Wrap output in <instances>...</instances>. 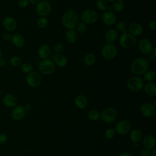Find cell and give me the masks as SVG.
Returning <instances> with one entry per match:
<instances>
[{
  "mask_svg": "<svg viewBox=\"0 0 156 156\" xmlns=\"http://www.w3.org/2000/svg\"><path fill=\"white\" fill-rule=\"evenodd\" d=\"M11 40L13 45L18 48H22L25 43L24 37L20 34H15L12 35Z\"/></svg>",
  "mask_w": 156,
  "mask_h": 156,
  "instance_id": "cell-23",
  "label": "cell"
},
{
  "mask_svg": "<svg viewBox=\"0 0 156 156\" xmlns=\"http://www.w3.org/2000/svg\"><path fill=\"white\" fill-rule=\"evenodd\" d=\"M51 9L52 6L50 2L47 0H43L36 5L35 11L41 17H46L51 13Z\"/></svg>",
  "mask_w": 156,
  "mask_h": 156,
  "instance_id": "cell-7",
  "label": "cell"
},
{
  "mask_svg": "<svg viewBox=\"0 0 156 156\" xmlns=\"http://www.w3.org/2000/svg\"><path fill=\"white\" fill-rule=\"evenodd\" d=\"M78 22V15L73 10H66L62 18V23L63 27L67 29H74L77 26Z\"/></svg>",
  "mask_w": 156,
  "mask_h": 156,
  "instance_id": "cell-2",
  "label": "cell"
},
{
  "mask_svg": "<svg viewBox=\"0 0 156 156\" xmlns=\"http://www.w3.org/2000/svg\"><path fill=\"white\" fill-rule=\"evenodd\" d=\"M124 8V4L122 0H115L113 2L112 5V9L113 10L119 13L121 12Z\"/></svg>",
  "mask_w": 156,
  "mask_h": 156,
  "instance_id": "cell-30",
  "label": "cell"
},
{
  "mask_svg": "<svg viewBox=\"0 0 156 156\" xmlns=\"http://www.w3.org/2000/svg\"><path fill=\"white\" fill-rule=\"evenodd\" d=\"M26 111L24 107L21 105H16L13 107L12 112V118L16 121H20L26 115Z\"/></svg>",
  "mask_w": 156,
  "mask_h": 156,
  "instance_id": "cell-16",
  "label": "cell"
},
{
  "mask_svg": "<svg viewBox=\"0 0 156 156\" xmlns=\"http://www.w3.org/2000/svg\"><path fill=\"white\" fill-rule=\"evenodd\" d=\"M80 17L82 22L86 24H91L94 23L98 20V14L95 10L88 9L82 12Z\"/></svg>",
  "mask_w": 156,
  "mask_h": 156,
  "instance_id": "cell-6",
  "label": "cell"
},
{
  "mask_svg": "<svg viewBox=\"0 0 156 156\" xmlns=\"http://www.w3.org/2000/svg\"><path fill=\"white\" fill-rule=\"evenodd\" d=\"M151 54H152V55L154 57H156V48L155 47H153L152 51H151Z\"/></svg>",
  "mask_w": 156,
  "mask_h": 156,
  "instance_id": "cell-49",
  "label": "cell"
},
{
  "mask_svg": "<svg viewBox=\"0 0 156 156\" xmlns=\"http://www.w3.org/2000/svg\"><path fill=\"white\" fill-rule=\"evenodd\" d=\"M118 116V113L114 108L109 107L104 109L101 114V118L105 123H112L115 121Z\"/></svg>",
  "mask_w": 156,
  "mask_h": 156,
  "instance_id": "cell-9",
  "label": "cell"
},
{
  "mask_svg": "<svg viewBox=\"0 0 156 156\" xmlns=\"http://www.w3.org/2000/svg\"><path fill=\"white\" fill-rule=\"evenodd\" d=\"M87 116H88V119H90L91 121H96L101 118L100 113L99 112L98 110H95V109H93V110H90L88 113Z\"/></svg>",
  "mask_w": 156,
  "mask_h": 156,
  "instance_id": "cell-31",
  "label": "cell"
},
{
  "mask_svg": "<svg viewBox=\"0 0 156 156\" xmlns=\"http://www.w3.org/2000/svg\"><path fill=\"white\" fill-rule=\"evenodd\" d=\"M63 45L60 43H56L54 46V49L57 54H61L62 52L63 51Z\"/></svg>",
  "mask_w": 156,
  "mask_h": 156,
  "instance_id": "cell-39",
  "label": "cell"
},
{
  "mask_svg": "<svg viewBox=\"0 0 156 156\" xmlns=\"http://www.w3.org/2000/svg\"><path fill=\"white\" fill-rule=\"evenodd\" d=\"M6 65V60L5 58H2V57L0 58V66L4 67Z\"/></svg>",
  "mask_w": 156,
  "mask_h": 156,
  "instance_id": "cell-45",
  "label": "cell"
},
{
  "mask_svg": "<svg viewBox=\"0 0 156 156\" xmlns=\"http://www.w3.org/2000/svg\"><path fill=\"white\" fill-rule=\"evenodd\" d=\"M93 1H97L98 0H93Z\"/></svg>",
  "mask_w": 156,
  "mask_h": 156,
  "instance_id": "cell-54",
  "label": "cell"
},
{
  "mask_svg": "<svg viewBox=\"0 0 156 156\" xmlns=\"http://www.w3.org/2000/svg\"><path fill=\"white\" fill-rule=\"evenodd\" d=\"M118 37V33L116 30L114 29H108L105 34V39L107 43H113L115 42Z\"/></svg>",
  "mask_w": 156,
  "mask_h": 156,
  "instance_id": "cell-20",
  "label": "cell"
},
{
  "mask_svg": "<svg viewBox=\"0 0 156 156\" xmlns=\"http://www.w3.org/2000/svg\"><path fill=\"white\" fill-rule=\"evenodd\" d=\"M115 133L116 132L115 130V129L108 128L105 132V136L107 139L110 140L114 138V136H115Z\"/></svg>",
  "mask_w": 156,
  "mask_h": 156,
  "instance_id": "cell-38",
  "label": "cell"
},
{
  "mask_svg": "<svg viewBox=\"0 0 156 156\" xmlns=\"http://www.w3.org/2000/svg\"><path fill=\"white\" fill-rule=\"evenodd\" d=\"M74 103L79 109H84L88 105V101L85 96L82 94L77 96L74 100Z\"/></svg>",
  "mask_w": 156,
  "mask_h": 156,
  "instance_id": "cell-22",
  "label": "cell"
},
{
  "mask_svg": "<svg viewBox=\"0 0 156 156\" xmlns=\"http://www.w3.org/2000/svg\"><path fill=\"white\" fill-rule=\"evenodd\" d=\"M156 78V74L155 72L153 70L147 71L143 74V80L146 81V82H153Z\"/></svg>",
  "mask_w": 156,
  "mask_h": 156,
  "instance_id": "cell-28",
  "label": "cell"
},
{
  "mask_svg": "<svg viewBox=\"0 0 156 156\" xmlns=\"http://www.w3.org/2000/svg\"><path fill=\"white\" fill-rule=\"evenodd\" d=\"M119 43L121 46L125 49H130L135 46L136 43L135 37L129 33L122 34L119 38Z\"/></svg>",
  "mask_w": 156,
  "mask_h": 156,
  "instance_id": "cell-5",
  "label": "cell"
},
{
  "mask_svg": "<svg viewBox=\"0 0 156 156\" xmlns=\"http://www.w3.org/2000/svg\"><path fill=\"white\" fill-rule=\"evenodd\" d=\"M140 112L144 117H151L155 113V107L153 105V104L149 102H146L140 105Z\"/></svg>",
  "mask_w": 156,
  "mask_h": 156,
  "instance_id": "cell-12",
  "label": "cell"
},
{
  "mask_svg": "<svg viewBox=\"0 0 156 156\" xmlns=\"http://www.w3.org/2000/svg\"><path fill=\"white\" fill-rule=\"evenodd\" d=\"M151 151V156H156V149L154 148Z\"/></svg>",
  "mask_w": 156,
  "mask_h": 156,
  "instance_id": "cell-50",
  "label": "cell"
},
{
  "mask_svg": "<svg viewBox=\"0 0 156 156\" xmlns=\"http://www.w3.org/2000/svg\"><path fill=\"white\" fill-rule=\"evenodd\" d=\"M39 71L44 75L52 74L55 69V65L53 60L46 58L42 60L38 65Z\"/></svg>",
  "mask_w": 156,
  "mask_h": 156,
  "instance_id": "cell-3",
  "label": "cell"
},
{
  "mask_svg": "<svg viewBox=\"0 0 156 156\" xmlns=\"http://www.w3.org/2000/svg\"><path fill=\"white\" fill-rule=\"evenodd\" d=\"M138 49L140 51L145 55H147L151 53L153 46L152 43L146 38H143L140 40L138 44Z\"/></svg>",
  "mask_w": 156,
  "mask_h": 156,
  "instance_id": "cell-13",
  "label": "cell"
},
{
  "mask_svg": "<svg viewBox=\"0 0 156 156\" xmlns=\"http://www.w3.org/2000/svg\"><path fill=\"white\" fill-rule=\"evenodd\" d=\"M105 1H106L107 2H113L115 0H105Z\"/></svg>",
  "mask_w": 156,
  "mask_h": 156,
  "instance_id": "cell-52",
  "label": "cell"
},
{
  "mask_svg": "<svg viewBox=\"0 0 156 156\" xmlns=\"http://www.w3.org/2000/svg\"><path fill=\"white\" fill-rule=\"evenodd\" d=\"M2 102L6 107L12 108L16 106L18 100L16 96H15L14 95L11 94H7L2 98Z\"/></svg>",
  "mask_w": 156,
  "mask_h": 156,
  "instance_id": "cell-19",
  "label": "cell"
},
{
  "mask_svg": "<svg viewBox=\"0 0 156 156\" xmlns=\"http://www.w3.org/2000/svg\"><path fill=\"white\" fill-rule=\"evenodd\" d=\"M2 25L5 29L7 31H13L16 29L17 23L14 18L10 16H8L4 18Z\"/></svg>",
  "mask_w": 156,
  "mask_h": 156,
  "instance_id": "cell-15",
  "label": "cell"
},
{
  "mask_svg": "<svg viewBox=\"0 0 156 156\" xmlns=\"http://www.w3.org/2000/svg\"><path fill=\"white\" fill-rule=\"evenodd\" d=\"M76 27H77V30L78 33H79L80 34H83L85 33V32L87 30V24L83 22L78 23Z\"/></svg>",
  "mask_w": 156,
  "mask_h": 156,
  "instance_id": "cell-37",
  "label": "cell"
},
{
  "mask_svg": "<svg viewBox=\"0 0 156 156\" xmlns=\"http://www.w3.org/2000/svg\"><path fill=\"white\" fill-rule=\"evenodd\" d=\"M96 61V57L94 54L88 53L86 54L83 58V62L86 66H90L93 65Z\"/></svg>",
  "mask_w": 156,
  "mask_h": 156,
  "instance_id": "cell-29",
  "label": "cell"
},
{
  "mask_svg": "<svg viewBox=\"0 0 156 156\" xmlns=\"http://www.w3.org/2000/svg\"><path fill=\"white\" fill-rule=\"evenodd\" d=\"M127 87L132 91H139L144 87V80L140 76H132L127 80Z\"/></svg>",
  "mask_w": 156,
  "mask_h": 156,
  "instance_id": "cell-4",
  "label": "cell"
},
{
  "mask_svg": "<svg viewBox=\"0 0 156 156\" xmlns=\"http://www.w3.org/2000/svg\"><path fill=\"white\" fill-rule=\"evenodd\" d=\"M140 156H151V151L147 149H143L140 152Z\"/></svg>",
  "mask_w": 156,
  "mask_h": 156,
  "instance_id": "cell-41",
  "label": "cell"
},
{
  "mask_svg": "<svg viewBox=\"0 0 156 156\" xmlns=\"http://www.w3.org/2000/svg\"><path fill=\"white\" fill-rule=\"evenodd\" d=\"M21 69L23 73L28 74V73L33 71L34 68L31 64H30L29 63H24L21 65Z\"/></svg>",
  "mask_w": 156,
  "mask_h": 156,
  "instance_id": "cell-34",
  "label": "cell"
},
{
  "mask_svg": "<svg viewBox=\"0 0 156 156\" xmlns=\"http://www.w3.org/2000/svg\"><path fill=\"white\" fill-rule=\"evenodd\" d=\"M7 139H8V137H7V135H5L4 133L1 134L0 135V144L5 143L7 141Z\"/></svg>",
  "mask_w": 156,
  "mask_h": 156,
  "instance_id": "cell-43",
  "label": "cell"
},
{
  "mask_svg": "<svg viewBox=\"0 0 156 156\" xmlns=\"http://www.w3.org/2000/svg\"><path fill=\"white\" fill-rule=\"evenodd\" d=\"M117 48L113 43H107L101 51L102 56L106 60L113 59L117 55Z\"/></svg>",
  "mask_w": 156,
  "mask_h": 156,
  "instance_id": "cell-8",
  "label": "cell"
},
{
  "mask_svg": "<svg viewBox=\"0 0 156 156\" xmlns=\"http://www.w3.org/2000/svg\"><path fill=\"white\" fill-rule=\"evenodd\" d=\"M24 110H25L26 112H29L32 109V105L29 104H27L24 105Z\"/></svg>",
  "mask_w": 156,
  "mask_h": 156,
  "instance_id": "cell-46",
  "label": "cell"
},
{
  "mask_svg": "<svg viewBox=\"0 0 156 156\" xmlns=\"http://www.w3.org/2000/svg\"><path fill=\"white\" fill-rule=\"evenodd\" d=\"M116 28L118 31L121 32L122 34L127 32L126 29V23L122 21H119L117 23L116 25Z\"/></svg>",
  "mask_w": 156,
  "mask_h": 156,
  "instance_id": "cell-35",
  "label": "cell"
},
{
  "mask_svg": "<svg viewBox=\"0 0 156 156\" xmlns=\"http://www.w3.org/2000/svg\"><path fill=\"white\" fill-rule=\"evenodd\" d=\"M54 62L55 65L60 68H63L66 66L68 64L67 58L62 54H57L54 57Z\"/></svg>",
  "mask_w": 156,
  "mask_h": 156,
  "instance_id": "cell-21",
  "label": "cell"
},
{
  "mask_svg": "<svg viewBox=\"0 0 156 156\" xmlns=\"http://www.w3.org/2000/svg\"><path fill=\"white\" fill-rule=\"evenodd\" d=\"M149 28L152 30H155L156 29V21L155 20H152L149 22Z\"/></svg>",
  "mask_w": 156,
  "mask_h": 156,
  "instance_id": "cell-42",
  "label": "cell"
},
{
  "mask_svg": "<svg viewBox=\"0 0 156 156\" xmlns=\"http://www.w3.org/2000/svg\"><path fill=\"white\" fill-rule=\"evenodd\" d=\"M65 38L68 43H74L77 40V32L74 29H68L65 34Z\"/></svg>",
  "mask_w": 156,
  "mask_h": 156,
  "instance_id": "cell-27",
  "label": "cell"
},
{
  "mask_svg": "<svg viewBox=\"0 0 156 156\" xmlns=\"http://www.w3.org/2000/svg\"><path fill=\"white\" fill-rule=\"evenodd\" d=\"M102 22L107 26L113 25L116 21V18L115 15L110 10H107L104 12L102 15Z\"/></svg>",
  "mask_w": 156,
  "mask_h": 156,
  "instance_id": "cell-14",
  "label": "cell"
},
{
  "mask_svg": "<svg viewBox=\"0 0 156 156\" xmlns=\"http://www.w3.org/2000/svg\"><path fill=\"white\" fill-rule=\"evenodd\" d=\"M1 91H0V96H1Z\"/></svg>",
  "mask_w": 156,
  "mask_h": 156,
  "instance_id": "cell-53",
  "label": "cell"
},
{
  "mask_svg": "<svg viewBox=\"0 0 156 156\" xmlns=\"http://www.w3.org/2000/svg\"><path fill=\"white\" fill-rule=\"evenodd\" d=\"M12 35L9 33V32H5L2 35V38L4 40H6V41H8V40H11L12 38Z\"/></svg>",
  "mask_w": 156,
  "mask_h": 156,
  "instance_id": "cell-44",
  "label": "cell"
},
{
  "mask_svg": "<svg viewBox=\"0 0 156 156\" xmlns=\"http://www.w3.org/2000/svg\"><path fill=\"white\" fill-rule=\"evenodd\" d=\"M144 91L147 95L154 96L156 95V85L154 82H147L143 87Z\"/></svg>",
  "mask_w": 156,
  "mask_h": 156,
  "instance_id": "cell-26",
  "label": "cell"
},
{
  "mask_svg": "<svg viewBox=\"0 0 156 156\" xmlns=\"http://www.w3.org/2000/svg\"><path fill=\"white\" fill-rule=\"evenodd\" d=\"M149 62L147 60L143 57L135 58L130 66L131 72L135 76L143 75L149 69Z\"/></svg>",
  "mask_w": 156,
  "mask_h": 156,
  "instance_id": "cell-1",
  "label": "cell"
},
{
  "mask_svg": "<svg viewBox=\"0 0 156 156\" xmlns=\"http://www.w3.org/2000/svg\"><path fill=\"white\" fill-rule=\"evenodd\" d=\"M96 7L101 12H105L108 10V4L105 0H98L96 1Z\"/></svg>",
  "mask_w": 156,
  "mask_h": 156,
  "instance_id": "cell-32",
  "label": "cell"
},
{
  "mask_svg": "<svg viewBox=\"0 0 156 156\" xmlns=\"http://www.w3.org/2000/svg\"><path fill=\"white\" fill-rule=\"evenodd\" d=\"M26 81L29 87L35 88L40 85L41 82V77L38 73L36 71H32L27 74Z\"/></svg>",
  "mask_w": 156,
  "mask_h": 156,
  "instance_id": "cell-10",
  "label": "cell"
},
{
  "mask_svg": "<svg viewBox=\"0 0 156 156\" xmlns=\"http://www.w3.org/2000/svg\"><path fill=\"white\" fill-rule=\"evenodd\" d=\"M143 144L145 149L149 150H152L155 148L156 140L154 135H146L143 140Z\"/></svg>",
  "mask_w": 156,
  "mask_h": 156,
  "instance_id": "cell-18",
  "label": "cell"
},
{
  "mask_svg": "<svg viewBox=\"0 0 156 156\" xmlns=\"http://www.w3.org/2000/svg\"><path fill=\"white\" fill-rule=\"evenodd\" d=\"M41 0H29V3L33 4V5H37L38 3H39Z\"/></svg>",
  "mask_w": 156,
  "mask_h": 156,
  "instance_id": "cell-47",
  "label": "cell"
},
{
  "mask_svg": "<svg viewBox=\"0 0 156 156\" xmlns=\"http://www.w3.org/2000/svg\"><path fill=\"white\" fill-rule=\"evenodd\" d=\"M143 132L141 130L138 129H135L132 130L130 132V139L133 143H138L143 138Z\"/></svg>",
  "mask_w": 156,
  "mask_h": 156,
  "instance_id": "cell-25",
  "label": "cell"
},
{
  "mask_svg": "<svg viewBox=\"0 0 156 156\" xmlns=\"http://www.w3.org/2000/svg\"><path fill=\"white\" fill-rule=\"evenodd\" d=\"M50 48L47 44H42L38 49V55L41 59L48 58L50 54Z\"/></svg>",
  "mask_w": 156,
  "mask_h": 156,
  "instance_id": "cell-24",
  "label": "cell"
},
{
  "mask_svg": "<svg viewBox=\"0 0 156 156\" xmlns=\"http://www.w3.org/2000/svg\"><path fill=\"white\" fill-rule=\"evenodd\" d=\"M29 4V0H19L18 2V5L20 8H26Z\"/></svg>",
  "mask_w": 156,
  "mask_h": 156,
  "instance_id": "cell-40",
  "label": "cell"
},
{
  "mask_svg": "<svg viewBox=\"0 0 156 156\" xmlns=\"http://www.w3.org/2000/svg\"><path fill=\"white\" fill-rule=\"evenodd\" d=\"M128 30L129 34H130L134 37L140 36L143 32V27L142 25L138 23H131L128 27Z\"/></svg>",
  "mask_w": 156,
  "mask_h": 156,
  "instance_id": "cell-17",
  "label": "cell"
},
{
  "mask_svg": "<svg viewBox=\"0 0 156 156\" xmlns=\"http://www.w3.org/2000/svg\"><path fill=\"white\" fill-rule=\"evenodd\" d=\"M10 63L13 66H15V67L18 66L21 63V59L18 56H16V55L13 56L10 59Z\"/></svg>",
  "mask_w": 156,
  "mask_h": 156,
  "instance_id": "cell-36",
  "label": "cell"
},
{
  "mask_svg": "<svg viewBox=\"0 0 156 156\" xmlns=\"http://www.w3.org/2000/svg\"><path fill=\"white\" fill-rule=\"evenodd\" d=\"M118 156H134V155L129 152H122Z\"/></svg>",
  "mask_w": 156,
  "mask_h": 156,
  "instance_id": "cell-48",
  "label": "cell"
},
{
  "mask_svg": "<svg viewBox=\"0 0 156 156\" xmlns=\"http://www.w3.org/2000/svg\"><path fill=\"white\" fill-rule=\"evenodd\" d=\"M131 123L127 120H122L119 121L115 126V132L121 135H124L128 133L131 130Z\"/></svg>",
  "mask_w": 156,
  "mask_h": 156,
  "instance_id": "cell-11",
  "label": "cell"
},
{
  "mask_svg": "<svg viewBox=\"0 0 156 156\" xmlns=\"http://www.w3.org/2000/svg\"><path fill=\"white\" fill-rule=\"evenodd\" d=\"M48 24V19L46 17H40L37 21V26L40 29L45 28Z\"/></svg>",
  "mask_w": 156,
  "mask_h": 156,
  "instance_id": "cell-33",
  "label": "cell"
},
{
  "mask_svg": "<svg viewBox=\"0 0 156 156\" xmlns=\"http://www.w3.org/2000/svg\"><path fill=\"white\" fill-rule=\"evenodd\" d=\"M2 52L1 49H0V58L2 57Z\"/></svg>",
  "mask_w": 156,
  "mask_h": 156,
  "instance_id": "cell-51",
  "label": "cell"
}]
</instances>
